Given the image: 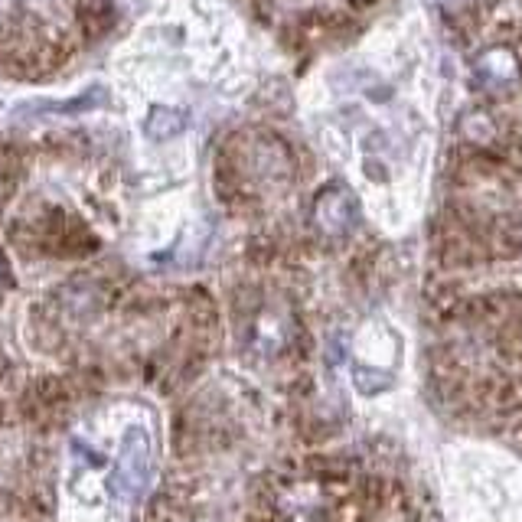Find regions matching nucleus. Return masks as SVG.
I'll return each mask as SVG.
<instances>
[{
	"instance_id": "1",
	"label": "nucleus",
	"mask_w": 522,
	"mask_h": 522,
	"mask_svg": "<svg viewBox=\"0 0 522 522\" xmlns=\"http://www.w3.org/2000/svg\"><path fill=\"white\" fill-rule=\"evenodd\" d=\"M147 474H151V441L144 431H128L121 441L115 477H111V493L121 500H134L144 490Z\"/></svg>"
},
{
	"instance_id": "2",
	"label": "nucleus",
	"mask_w": 522,
	"mask_h": 522,
	"mask_svg": "<svg viewBox=\"0 0 522 522\" xmlns=\"http://www.w3.org/2000/svg\"><path fill=\"white\" fill-rule=\"evenodd\" d=\"M317 226L327 235H343L356 222V203L353 196L343 190V186H333V190H323L320 200L314 206Z\"/></svg>"
},
{
	"instance_id": "4",
	"label": "nucleus",
	"mask_w": 522,
	"mask_h": 522,
	"mask_svg": "<svg viewBox=\"0 0 522 522\" xmlns=\"http://www.w3.org/2000/svg\"><path fill=\"white\" fill-rule=\"evenodd\" d=\"M0 281H4V261H0Z\"/></svg>"
},
{
	"instance_id": "3",
	"label": "nucleus",
	"mask_w": 522,
	"mask_h": 522,
	"mask_svg": "<svg viewBox=\"0 0 522 522\" xmlns=\"http://www.w3.org/2000/svg\"><path fill=\"white\" fill-rule=\"evenodd\" d=\"M147 134H151L154 141H167V138H177V134L186 128V115L177 108H154L151 115L144 121Z\"/></svg>"
}]
</instances>
